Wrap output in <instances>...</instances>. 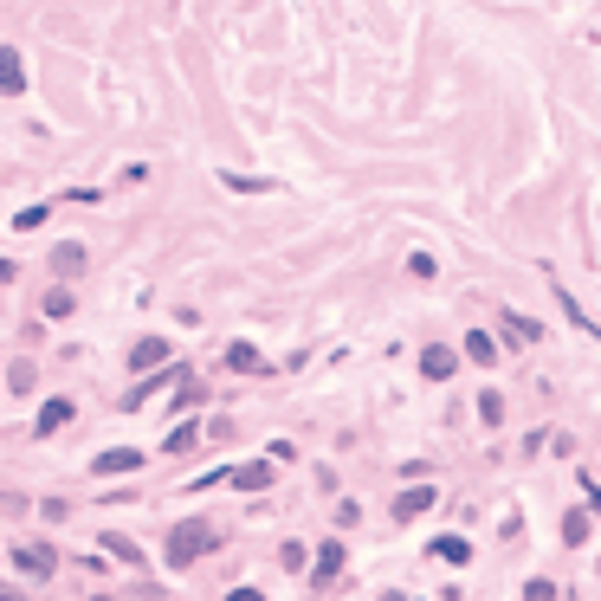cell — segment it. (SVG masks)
Returning <instances> with one entry per match:
<instances>
[{"instance_id":"obj_1","label":"cell","mask_w":601,"mask_h":601,"mask_svg":"<svg viewBox=\"0 0 601 601\" xmlns=\"http://www.w3.org/2000/svg\"><path fill=\"white\" fill-rule=\"evenodd\" d=\"M213 537H220V531H213L207 517H188V523H175V531H169V569H194L207 550H220Z\"/></svg>"},{"instance_id":"obj_2","label":"cell","mask_w":601,"mask_h":601,"mask_svg":"<svg viewBox=\"0 0 601 601\" xmlns=\"http://www.w3.org/2000/svg\"><path fill=\"white\" fill-rule=\"evenodd\" d=\"M7 556H14V569L33 575V582H46V575L58 569V550H52V544H14Z\"/></svg>"},{"instance_id":"obj_3","label":"cell","mask_w":601,"mask_h":601,"mask_svg":"<svg viewBox=\"0 0 601 601\" xmlns=\"http://www.w3.org/2000/svg\"><path fill=\"white\" fill-rule=\"evenodd\" d=\"M123 472H142V446H104L91 460V479H123Z\"/></svg>"},{"instance_id":"obj_4","label":"cell","mask_w":601,"mask_h":601,"mask_svg":"<svg viewBox=\"0 0 601 601\" xmlns=\"http://www.w3.org/2000/svg\"><path fill=\"white\" fill-rule=\"evenodd\" d=\"M175 356H169V337H142L136 349H130V368H136V382L142 375H156V368H169Z\"/></svg>"},{"instance_id":"obj_5","label":"cell","mask_w":601,"mask_h":601,"mask_svg":"<svg viewBox=\"0 0 601 601\" xmlns=\"http://www.w3.org/2000/svg\"><path fill=\"white\" fill-rule=\"evenodd\" d=\"M343 556H349V544H324V550H317V563H311V588H317V595H330V588H337Z\"/></svg>"},{"instance_id":"obj_6","label":"cell","mask_w":601,"mask_h":601,"mask_svg":"<svg viewBox=\"0 0 601 601\" xmlns=\"http://www.w3.org/2000/svg\"><path fill=\"white\" fill-rule=\"evenodd\" d=\"M433 504H440L433 485H408V492H395V523H414V517H427Z\"/></svg>"},{"instance_id":"obj_7","label":"cell","mask_w":601,"mask_h":601,"mask_svg":"<svg viewBox=\"0 0 601 601\" xmlns=\"http://www.w3.org/2000/svg\"><path fill=\"white\" fill-rule=\"evenodd\" d=\"M26 91V58L14 46H0V98H20Z\"/></svg>"},{"instance_id":"obj_8","label":"cell","mask_w":601,"mask_h":601,"mask_svg":"<svg viewBox=\"0 0 601 601\" xmlns=\"http://www.w3.org/2000/svg\"><path fill=\"white\" fill-rule=\"evenodd\" d=\"M227 479H233L240 492H272V479H278V466H272V460H253V466H233Z\"/></svg>"},{"instance_id":"obj_9","label":"cell","mask_w":601,"mask_h":601,"mask_svg":"<svg viewBox=\"0 0 601 601\" xmlns=\"http://www.w3.org/2000/svg\"><path fill=\"white\" fill-rule=\"evenodd\" d=\"M85 265H91V253H85L78 240H58V246H52V272H58V278H78Z\"/></svg>"},{"instance_id":"obj_10","label":"cell","mask_w":601,"mask_h":601,"mask_svg":"<svg viewBox=\"0 0 601 601\" xmlns=\"http://www.w3.org/2000/svg\"><path fill=\"white\" fill-rule=\"evenodd\" d=\"M498 330H504L511 343H544V324L523 317V311H498Z\"/></svg>"},{"instance_id":"obj_11","label":"cell","mask_w":601,"mask_h":601,"mask_svg":"<svg viewBox=\"0 0 601 601\" xmlns=\"http://www.w3.org/2000/svg\"><path fill=\"white\" fill-rule=\"evenodd\" d=\"M65 420H71V401H65V395H52V401L39 408V420H33V440H52Z\"/></svg>"},{"instance_id":"obj_12","label":"cell","mask_w":601,"mask_h":601,"mask_svg":"<svg viewBox=\"0 0 601 601\" xmlns=\"http://www.w3.org/2000/svg\"><path fill=\"white\" fill-rule=\"evenodd\" d=\"M420 375H427V382H446V375H453V349H446V343H427V349H420Z\"/></svg>"},{"instance_id":"obj_13","label":"cell","mask_w":601,"mask_h":601,"mask_svg":"<svg viewBox=\"0 0 601 601\" xmlns=\"http://www.w3.org/2000/svg\"><path fill=\"white\" fill-rule=\"evenodd\" d=\"M98 544H104V550H110V556H117V563H130V569H142V544H130V537H123V531H104V537H98Z\"/></svg>"},{"instance_id":"obj_14","label":"cell","mask_w":601,"mask_h":601,"mask_svg":"<svg viewBox=\"0 0 601 601\" xmlns=\"http://www.w3.org/2000/svg\"><path fill=\"white\" fill-rule=\"evenodd\" d=\"M466 362H479V368H492V362H498V343H492L485 330H466Z\"/></svg>"},{"instance_id":"obj_15","label":"cell","mask_w":601,"mask_h":601,"mask_svg":"<svg viewBox=\"0 0 601 601\" xmlns=\"http://www.w3.org/2000/svg\"><path fill=\"white\" fill-rule=\"evenodd\" d=\"M162 446H169V453H194V446H201V427H194V420H175Z\"/></svg>"},{"instance_id":"obj_16","label":"cell","mask_w":601,"mask_h":601,"mask_svg":"<svg viewBox=\"0 0 601 601\" xmlns=\"http://www.w3.org/2000/svg\"><path fill=\"white\" fill-rule=\"evenodd\" d=\"M556 305H563V311H569V324H575V330H582V337H601V324H595V317H588V311H582V305H575V297H569V291H563V285H556Z\"/></svg>"},{"instance_id":"obj_17","label":"cell","mask_w":601,"mask_h":601,"mask_svg":"<svg viewBox=\"0 0 601 601\" xmlns=\"http://www.w3.org/2000/svg\"><path fill=\"white\" fill-rule=\"evenodd\" d=\"M588 523H595V517H588L582 504H575V511H563V544H588Z\"/></svg>"},{"instance_id":"obj_18","label":"cell","mask_w":601,"mask_h":601,"mask_svg":"<svg viewBox=\"0 0 601 601\" xmlns=\"http://www.w3.org/2000/svg\"><path fill=\"white\" fill-rule=\"evenodd\" d=\"M433 556L460 569V563H472V544H466V537H440V544H433Z\"/></svg>"},{"instance_id":"obj_19","label":"cell","mask_w":601,"mask_h":601,"mask_svg":"<svg viewBox=\"0 0 601 601\" xmlns=\"http://www.w3.org/2000/svg\"><path fill=\"white\" fill-rule=\"evenodd\" d=\"M227 362H233L240 375H259V368H265V356H259L253 343H233V349H227Z\"/></svg>"},{"instance_id":"obj_20","label":"cell","mask_w":601,"mask_h":601,"mask_svg":"<svg viewBox=\"0 0 601 601\" xmlns=\"http://www.w3.org/2000/svg\"><path fill=\"white\" fill-rule=\"evenodd\" d=\"M71 311H78V297H71L65 285H52L46 291V317H71Z\"/></svg>"},{"instance_id":"obj_21","label":"cell","mask_w":601,"mask_h":601,"mask_svg":"<svg viewBox=\"0 0 601 601\" xmlns=\"http://www.w3.org/2000/svg\"><path fill=\"white\" fill-rule=\"evenodd\" d=\"M479 420H485V427H498V420H504V395H498V389H485V395H479Z\"/></svg>"},{"instance_id":"obj_22","label":"cell","mask_w":601,"mask_h":601,"mask_svg":"<svg viewBox=\"0 0 601 601\" xmlns=\"http://www.w3.org/2000/svg\"><path fill=\"white\" fill-rule=\"evenodd\" d=\"M278 563H285L291 575H305V569H311V550H305V544H285V550H278Z\"/></svg>"},{"instance_id":"obj_23","label":"cell","mask_w":601,"mask_h":601,"mask_svg":"<svg viewBox=\"0 0 601 601\" xmlns=\"http://www.w3.org/2000/svg\"><path fill=\"white\" fill-rule=\"evenodd\" d=\"M14 227H20V233H39V227H46V201H39V207H20Z\"/></svg>"},{"instance_id":"obj_24","label":"cell","mask_w":601,"mask_h":601,"mask_svg":"<svg viewBox=\"0 0 601 601\" xmlns=\"http://www.w3.org/2000/svg\"><path fill=\"white\" fill-rule=\"evenodd\" d=\"M523 601H556V582H550V575H537L531 588H523Z\"/></svg>"},{"instance_id":"obj_25","label":"cell","mask_w":601,"mask_h":601,"mask_svg":"<svg viewBox=\"0 0 601 601\" xmlns=\"http://www.w3.org/2000/svg\"><path fill=\"white\" fill-rule=\"evenodd\" d=\"M220 181L240 188V194H246V188H253V194H265V188H272V181H259V175H220Z\"/></svg>"},{"instance_id":"obj_26","label":"cell","mask_w":601,"mask_h":601,"mask_svg":"<svg viewBox=\"0 0 601 601\" xmlns=\"http://www.w3.org/2000/svg\"><path fill=\"white\" fill-rule=\"evenodd\" d=\"M337 523H349V531H356V523H362V504H356V498H343V504H337Z\"/></svg>"},{"instance_id":"obj_27","label":"cell","mask_w":601,"mask_h":601,"mask_svg":"<svg viewBox=\"0 0 601 601\" xmlns=\"http://www.w3.org/2000/svg\"><path fill=\"white\" fill-rule=\"evenodd\" d=\"M408 272H414V278H433L440 265H433V253H414V259H408Z\"/></svg>"},{"instance_id":"obj_28","label":"cell","mask_w":601,"mask_h":601,"mask_svg":"<svg viewBox=\"0 0 601 601\" xmlns=\"http://www.w3.org/2000/svg\"><path fill=\"white\" fill-rule=\"evenodd\" d=\"M582 492H588V504H582V511H588V517H595V511H601V485H595V479H588V485H582Z\"/></svg>"},{"instance_id":"obj_29","label":"cell","mask_w":601,"mask_h":601,"mask_svg":"<svg viewBox=\"0 0 601 601\" xmlns=\"http://www.w3.org/2000/svg\"><path fill=\"white\" fill-rule=\"evenodd\" d=\"M0 601H33V595H20L14 582H0Z\"/></svg>"},{"instance_id":"obj_30","label":"cell","mask_w":601,"mask_h":601,"mask_svg":"<svg viewBox=\"0 0 601 601\" xmlns=\"http://www.w3.org/2000/svg\"><path fill=\"white\" fill-rule=\"evenodd\" d=\"M227 601H265V595H259V588H233Z\"/></svg>"},{"instance_id":"obj_31","label":"cell","mask_w":601,"mask_h":601,"mask_svg":"<svg viewBox=\"0 0 601 601\" xmlns=\"http://www.w3.org/2000/svg\"><path fill=\"white\" fill-rule=\"evenodd\" d=\"M0 285H14V259H0Z\"/></svg>"},{"instance_id":"obj_32","label":"cell","mask_w":601,"mask_h":601,"mask_svg":"<svg viewBox=\"0 0 601 601\" xmlns=\"http://www.w3.org/2000/svg\"><path fill=\"white\" fill-rule=\"evenodd\" d=\"M91 601H117V595H91Z\"/></svg>"}]
</instances>
